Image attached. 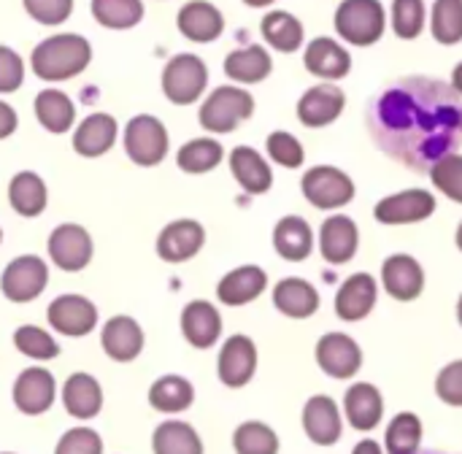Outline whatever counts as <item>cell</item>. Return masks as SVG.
<instances>
[{"label": "cell", "instance_id": "obj_32", "mask_svg": "<svg viewBox=\"0 0 462 454\" xmlns=\"http://www.w3.org/2000/svg\"><path fill=\"white\" fill-rule=\"evenodd\" d=\"M273 70V60L265 46L252 43L244 49H236L225 57V76H230L236 84H260Z\"/></svg>", "mask_w": 462, "mask_h": 454}, {"label": "cell", "instance_id": "obj_33", "mask_svg": "<svg viewBox=\"0 0 462 454\" xmlns=\"http://www.w3.org/2000/svg\"><path fill=\"white\" fill-rule=\"evenodd\" d=\"M273 246L279 252V257L290 260V263H303L311 249H314V233L311 225L303 217H282L279 225L273 227Z\"/></svg>", "mask_w": 462, "mask_h": 454}, {"label": "cell", "instance_id": "obj_54", "mask_svg": "<svg viewBox=\"0 0 462 454\" xmlns=\"http://www.w3.org/2000/svg\"><path fill=\"white\" fill-rule=\"evenodd\" d=\"M246 5H252V8H265V5H271V3H276V0H244Z\"/></svg>", "mask_w": 462, "mask_h": 454}, {"label": "cell", "instance_id": "obj_57", "mask_svg": "<svg viewBox=\"0 0 462 454\" xmlns=\"http://www.w3.org/2000/svg\"><path fill=\"white\" fill-rule=\"evenodd\" d=\"M0 244H3V227H0Z\"/></svg>", "mask_w": 462, "mask_h": 454}, {"label": "cell", "instance_id": "obj_23", "mask_svg": "<svg viewBox=\"0 0 462 454\" xmlns=\"http://www.w3.org/2000/svg\"><path fill=\"white\" fill-rule=\"evenodd\" d=\"M116 133H119V125L111 114H103V111L89 114L84 122H79L73 133V152L87 160L103 157L116 144Z\"/></svg>", "mask_w": 462, "mask_h": 454}, {"label": "cell", "instance_id": "obj_60", "mask_svg": "<svg viewBox=\"0 0 462 454\" xmlns=\"http://www.w3.org/2000/svg\"><path fill=\"white\" fill-rule=\"evenodd\" d=\"M428 454H439V452H428Z\"/></svg>", "mask_w": 462, "mask_h": 454}, {"label": "cell", "instance_id": "obj_46", "mask_svg": "<svg viewBox=\"0 0 462 454\" xmlns=\"http://www.w3.org/2000/svg\"><path fill=\"white\" fill-rule=\"evenodd\" d=\"M433 184L455 203H462V154H449L430 171Z\"/></svg>", "mask_w": 462, "mask_h": 454}, {"label": "cell", "instance_id": "obj_10", "mask_svg": "<svg viewBox=\"0 0 462 454\" xmlns=\"http://www.w3.org/2000/svg\"><path fill=\"white\" fill-rule=\"evenodd\" d=\"M46 320L54 333L68 338H84L97 328V306L84 295H60L49 303Z\"/></svg>", "mask_w": 462, "mask_h": 454}, {"label": "cell", "instance_id": "obj_24", "mask_svg": "<svg viewBox=\"0 0 462 454\" xmlns=\"http://www.w3.org/2000/svg\"><path fill=\"white\" fill-rule=\"evenodd\" d=\"M357 244H360V233L355 219H349L346 214H336L330 219L322 222L319 230V252L328 263L333 265H344L357 255Z\"/></svg>", "mask_w": 462, "mask_h": 454}, {"label": "cell", "instance_id": "obj_18", "mask_svg": "<svg viewBox=\"0 0 462 454\" xmlns=\"http://www.w3.org/2000/svg\"><path fill=\"white\" fill-rule=\"evenodd\" d=\"M382 284L395 301H417L425 290V271L411 255H393L382 265Z\"/></svg>", "mask_w": 462, "mask_h": 454}, {"label": "cell", "instance_id": "obj_47", "mask_svg": "<svg viewBox=\"0 0 462 454\" xmlns=\"http://www.w3.org/2000/svg\"><path fill=\"white\" fill-rule=\"evenodd\" d=\"M54 454H103V439L97 431L79 425L60 436Z\"/></svg>", "mask_w": 462, "mask_h": 454}, {"label": "cell", "instance_id": "obj_49", "mask_svg": "<svg viewBox=\"0 0 462 454\" xmlns=\"http://www.w3.org/2000/svg\"><path fill=\"white\" fill-rule=\"evenodd\" d=\"M24 84V62L22 57L0 43V95H11Z\"/></svg>", "mask_w": 462, "mask_h": 454}, {"label": "cell", "instance_id": "obj_29", "mask_svg": "<svg viewBox=\"0 0 462 454\" xmlns=\"http://www.w3.org/2000/svg\"><path fill=\"white\" fill-rule=\"evenodd\" d=\"M8 203L24 219L41 217L46 211V203H49L46 181L35 171H19V173H14L11 181H8Z\"/></svg>", "mask_w": 462, "mask_h": 454}, {"label": "cell", "instance_id": "obj_53", "mask_svg": "<svg viewBox=\"0 0 462 454\" xmlns=\"http://www.w3.org/2000/svg\"><path fill=\"white\" fill-rule=\"evenodd\" d=\"M452 87H455V89L462 95V62H457V65H455V70H452Z\"/></svg>", "mask_w": 462, "mask_h": 454}, {"label": "cell", "instance_id": "obj_22", "mask_svg": "<svg viewBox=\"0 0 462 454\" xmlns=\"http://www.w3.org/2000/svg\"><path fill=\"white\" fill-rule=\"evenodd\" d=\"M303 431L319 447L336 444L344 433V422H341V412H338L336 401L328 395L309 398L303 406Z\"/></svg>", "mask_w": 462, "mask_h": 454}, {"label": "cell", "instance_id": "obj_42", "mask_svg": "<svg viewBox=\"0 0 462 454\" xmlns=\"http://www.w3.org/2000/svg\"><path fill=\"white\" fill-rule=\"evenodd\" d=\"M433 38L444 46L462 41V0H436L430 11Z\"/></svg>", "mask_w": 462, "mask_h": 454}, {"label": "cell", "instance_id": "obj_35", "mask_svg": "<svg viewBox=\"0 0 462 454\" xmlns=\"http://www.w3.org/2000/svg\"><path fill=\"white\" fill-rule=\"evenodd\" d=\"M195 387L184 376H160L149 387V406L160 414H181L192 406Z\"/></svg>", "mask_w": 462, "mask_h": 454}, {"label": "cell", "instance_id": "obj_39", "mask_svg": "<svg viewBox=\"0 0 462 454\" xmlns=\"http://www.w3.org/2000/svg\"><path fill=\"white\" fill-rule=\"evenodd\" d=\"M89 11L106 30H130L143 19V0H92Z\"/></svg>", "mask_w": 462, "mask_h": 454}, {"label": "cell", "instance_id": "obj_37", "mask_svg": "<svg viewBox=\"0 0 462 454\" xmlns=\"http://www.w3.org/2000/svg\"><path fill=\"white\" fill-rule=\"evenodd\" d=\"M152 452L154 454H203V441L198 431L187 422L168 420L160 422L152 436Z\"/></svg>", "mask_w": 462, "mask_h": 454}, {"label": "cell", "instance_id": "obj_5", "mask_svg": "<svg viewBox=\"0 0 462 454\" xmlns=\"http://www.w3.org/2000/svg\"><path fill=\"white\" fill-rule=\"evenodd\" d=\"M125 152L127 157L141 165V168H154L168 157L171 141H168V127L152 116V114H138L127 122L125 127Z\"/></svg>", "mask_w": 462, "mask_h": 454}, {"label": "cell", "instance_id": "obj_1", "mask_svg": "<svg viewBox=\"0 0 462 454\" xmlns=\"http://www.w3.org/2000/svg\"><path fill=\"white\" fill-rule=\"evenodd\" d=\"M460 92L452 84L406 76L368 103V130L387 157L414 173H430L460 146Z\"/></svg>", "mask_w": 462, "mask_h": 454}, {"label": "cell", "instance_id": "obj_17", "mask_svg": "<svg viewBox=\"0 0 462 454\" xmlns=\"http://www.w3.org/2000/svg\"><path fill=\"white\" fill-rule=\"evenodd\" d=\"M143 328L127 314L111 317L100 330V347L114 363H133L143 352Z\"/></svg>", "mask_w": 462, "mask_h": 454}, {"label": "cell", "instance_id": "obj_59", "mask_svg": "<svg viewBox=\"0 0 462 454\" xmlns=\"http://www.w3.org/2000/svg\"><path fill=\"white\" fill-rule=\"evenodd\" d=\"M3 454H14V452H3Z\"/></svg>", "mask_w": 462, "mask_h": 454}, {"label": "cell", "instance_id": "obj_14", "mask_svg": "<svg viewBox=\"0 0 462 454\" xmlns=\"http://www.w3.org/2000/svg\"><path fill=\"white\" fill-rule=\"evenodd\" d=\"M346 106V95L341 87H336L333 81H322L311 89L303 92V97L298 100V119L303 127H328L333 125Z\"/></svg>", "mask_w": 462, "mask_h": 454}, {"label": "cell", "instance_id": "obj_36", "mask_svg": "<svg viewBox=\"0 0 462 454\" xmlns=\"http://www.w3.org/2000/svg\"><path fill=\"white\" fill-rule=\"evenodd\" d=\"M260 30L268 46H273L276 51L290 54L303 46V24L290 11H268L260 22Z\"/></svg>", "mask_w": 462, "mask_h": 454}, {"label": "cell", "instance_id": "obj_43", "mask_svg": "<svg viewBox=\"0 0 462 454\" xmlns=\"http://www.w3.org/2000/svg\"><path fill=\"white\" fill-rule=\"evenodd\" d=\"M236 454H279V436L265 422H244L233 433Z\"/></svg>", "mask_w": 462, "mask_h": 454}, {"label": "cell", "instance_id": "obj_27", "mask_svg": "<svg viewBox=\"0 0 462 454\" xmlns=\"http://www.w3.org/2000/svg\"><path fill=\"white\" fill-rule=\"evenodd\" d=\"M230 173L249 195H263L273 187V171L268 160L252 146H236L230 152Z\"/></svg>", "mask_w": 462, "mask_h": 454}, {"label": "cell", "instance_id": "obj_4", "mask_svg": "<svg viewBox=\"0 0 462 454\" xmlns=\"http://www.w3.org/2000/svg\"><path fill=\"white\" fill-rule=\"evenodd\" d=\"M254 114V97L241 87H217L200 106L198 119L208 133H233Z\"/></svg>", "mask_w": 462, "mask_h": 454}, {"label": "cell", "instance_id": "obj_48", "mask_svg": "<svg viewBox=\"0 0 462 454\" xmlns=\"http://www.w3.org/2000/svg\"><path fill=\"white\" fill-rule=\"evenodd\" d=\"M22 5L30 14V19L46 27L62 24L73 14V0H22Z\"/></svg>", "mask_w": 462, "mask_h": 454}, {"label": "cell", "instance_id": "obj_40", "mask_svg": "<svg viewBox=\"0 0 462 454\" xmlns=\"http://www.w3.org/2000/svg\"><path fill=\"white\" fill-rule=\"evenodd\" d=\"M14 347L19 349V355L30 357L35 363H49L60 355L57 338L38 325H19L14 330Z\"/></svg>", "mask_w": 462, "mask_h": 454}, {"label": "cell", "instance_id": "obj_34", "mask_svg": "<svg viewBox=\"0 0 462 454\" xmlns=\"http://www.w3.org/2000/svg\"><path fill=\"white\" fill-rule=\"evenodd\" d=\"M35 119L43 130L62 135L76 125V106L62 89H41L32 103Z\"/></svg>", "mask_w": 462, "mask_h": 454}, {"label": "cell", "instance_id": "obj_19", "mask_svg": "<svg viewBox=\"0 0 462 454\" xmlns=\"http://www.w3.org/2000/svg\"><path fill=\"white\" fill-rule=\"evenodd\" d=\"M179 32L195 43H211L225 32V16L222 11L208 0H189L179 8L176 16Z\"/></svg>", "mask_w": 462, "mask_h": 454}, {"label": "cell", "instance_id": "obj_11", "mask_svg": "<svg viewBox=\"0 0 462 454\" xmlns=\"http://www.w3.org/2000/svg\"><path fill=\"white\" fill-rule=\"evenodd\" d=\"M11 398H14V406L24 417H41L57 401V382H54L51 371H46L41 366L24 368L14 382Z\"/></svg>", "mask_w": 462, "mask_h": 454}, {"label": "cell", "instance_id": "obj_30", "mask_svg": "<svg viewBox=\"0 0 462 454\" xmlns=\"http://www.w3.org/2000/svg\"><path fill=\"white\" fill-rule=\"evenodd\" d=\"M344 412H346V422L355 431H374L384 417L382 393L368 382H357L344 395Z\"/></svg>", "mask_w": 462, "mask_h": 454}, {"label": "cell", "instance_id": "obj_2", "mask_svg": "<svg viewBox=\"0 0 462 454\" xmlns=\"http://www.w3.org/2000/svg\"><path fill=\"white\" fill-rule=\"evenodd\" d=\"M92 62V43L79 32H57L43 38L32 54L30 68L43 81H68Z\"/></svg>", "mask_w": 462, "mask_h": 454}, {"label": "cell", "instance_id": "obj_13", "mask_svg": "<svg viewBox=\"0 0 462 454\" xmlns=\"http://www.w3.org/2000/svg\"><path fill=\"white\" fill-rule=\"evenodd\" d=\"M257 371V347L249 336H230L219 352L217 360V374L225 387H246Z\"/></svg>", "mask_w": 462, "mask_h": 454}, {"label": "cell", "instance_id": "obj_21", "mask_svg": "<svg viewBox=\"0 0 462 454\" xmlns=\"http://www.w3.org/2000/svg\"><path fill=\"white\" fill-rule=\"evenodd\" d=\"M303 65H306L309 73H314V76H319L325 81H338V79L349 76V70H352V54L338 41L322 35V38H314L306 46Z\"/></svg>", "mask_w": 462, "mask_h": 454}, {"label": "cell", "instance_id": "obj_45", "mask_svg": "<svg viewBox=\"0 0 462 454\" xmlns=\"http://www.w3.org/2000/svg\"><path fill=\"white\" fill-rule=\"evenodd\" d=\"M265 149H268V157L276 162V165H284V168H300L303 160H306V152H303V144L287 133V130H276L268 135L265 141Z\"/></svg>", "mask_w": 462, "mask_h": 454}, {"label": "cell", "instance_id": "obj_44", "mask_svg": "<svg viewBox=\"0 0 462 454\" xmlns=\"http://www.w3.org/2000/svg\"><path fill=\"white\" fill-rule=\"evenodd\" d=\"M425 27V0H393V30L398 38L411 41Z\"/></svg>", "mask_w": 462, "mask_h": 454}, {"label": "cell", "instance_id": "obj_52", "mask_svg": "<svg viewBox=\"0 0 462 454\" xmlns=\"http://www.w3.org/2000/svg\"><path fill=\"white\" fill-rule=\"evenodd\" d=\"M352 454H384V452H382V447H379L376 441L365 439V441H360V444L355 447V452Z\"/></svg>", "mask_w": 462, "mask_h": 454}, {"label": "cell", "instance_id": "obj_38", "mask_svg": "<svg viewBox=\"0 0 462 454\" xmlns=\"http://www.w3.org/2000/svg\"><path fill=\"white\" fill-rule=\"evenodd\" d=\"M225 157V149L219 141L214 138H192L187 141L179 152H176V165L184 171V173H208L214 171Z\"/></svg>", "mask_w": 462, "mask_h": 454}, {"label": "cell", "instance_id": "obj_8", "mask_svg": "<svg viewBox=\"0 0 462 454\" xmlns=\"http://www.w3.org/2000/svg\"><path fill=\"white\" fill-rule=\"evenodd\" d=\"M49 284V265L38 255H19L14 257L0 273V292L11 303H30L35 301Z\"/></svg>", "mask_w": 462, "mask_h": 454}, {"label": "cell", "instance_id": "obj_58", "mask_svg": "<svg viewBox=\"0 0 462 454\" xmlns=\"http://www.w3.org/2000/svg\"><path fill=\"white\" fill-rule=\"evenodd\" d=\"M460 133H462V111H460Z\"/></svg>", "mask_w": 462, "mask_h": 454}, {"label": "cell", "instance_id": "obj_16", "mask_svg": "<svg viewBox=\"0 0 462 454\" xmlns=\"http://www.w3.org/2000/svg\"><path fill=\"white\" fill-rule=\"evenodd\" d=\"M317 363L333 379H352L363 366V352L346 333H328L317 344Z\"/></svg>", "mask_w": 462, "mask_h": 454}, {"label": "cell", "instance_id": "obj_7", "mask_svg": "<svg viewBox=\"0 0 462 454\" xmlns=\"http://www.w3.org/2000/svg\"><path fill=\"white\" fill-rule=\"evenodd\" d=\"M303 198L317 208H344L355 200V181L349 173L333 165H314L300 181Z\"/></svg>", "mask_w": 462, "mask_h": 454}, {"label": "cell", "instance_id": "obj_3", "mask_svg": "<svg viewBox=\"0 0 462 454\" xmlns=\"http://www.w3.org/2000/svg\"><path fill=\"white\" fill-rule=\"evenodd\" d=\"M387 27L382 0H341L336 8V32L352 46H374Z\"/></svg>", "mask_w": 462, "mask_h": 454}, {"label": "cell", "instance_id": "obj_50", "mask_svg": "<svg viewBox=\"0 0 462 454\" xmlns=\"http://www.w3.org/2000/svg\"><path fill=\"white\" fill-rule=\"evenodd\" d=\"M436 395L447 406H462V360L449 363L436 376Z\"/></svg>", "mask_w": 462, "mask_h": 454}, {"label": "cell", "instance_id": "obj_6", "mask_svg": "<svg viewBox=\"0 0 462 454\" xmlns=\"http://www.w3.org/2000/svg\"><path fill=\"white\" fill-rule=\"evenodd\" d=\"M208 87V68L198 54H176L162 68V92L176 106H189L203 97Z\"/></svg>", "mask_w": 462, "mask_h": 454}, {"label": "cell", "instance_id": "obj_26", "mask_svg": "<svg viewBox=\"0 0 462 454\" xmlns=\"http://www.w3.org/2000/svg\"><path fill=\"white\" fill-rule=\"evenodd\" d=\"M376 279L371 273H355L349 276L336 295V314L344 322H360L365 320L376 306Z\"/></svg>", "mask_w": 462, "mask_h": 454}, {"label": "cell", "instance_id": "obj_28", "mask_svg": "<svg viewBox=\"0 0 462 454\" xmlns=\"http://www.w3.org/2000/svg\"><path fill=\"white\" fill-rule=\"evenodd\" d=\"M268 287V276L260 265H241L222 276L217 284V298L225 306H246L257 301Z\"/></svg>", "mask_w": 462, "mask_h": 454}, {"label": "cell", "instance_id": "obj_55", "mask_svg": "<svg viewBox=\"0 0 462 454\" xmlns=\"http://www.w3.org/2000/svg\"><path fill=\"white\" fill-rule=\"evenodd\" d=\"M455 241H457V249L462 252V222H460V227H457V236H455Z\"/></svg>", "mask_w": 462, "mask_h": 454}, {"label": "cell", "instance_id": "obj_56", "mask_svg": "<svg viewBox=\"0 0 462 454\" xmlns=\"http://www.w3.org/2000/svg\"><path fill=\"white\" fill-rule=\"evenodd\" d=\"M457 322L462 325V295H460V301H457Z\"/></svg>", "mask_w": 462, "mask_h": 454}, {"label": "cell", "instance_id": "obj_25", "mask_svg": "<svg viewBox=\"0 0 462 454\" xmlns=\"http://www.w3.org/2000/svg\"><path fill=\"white\" fill-rule=\"evenodd\" d=\"M181 333L189 347L195 349H211L222 336V317L214 303L208 301H192L181 311Z\"/></svg>", "mask_w": 462, "mask_h": 454}, {"label": "cell", "instance_id": "obj_51", "mask_svg": "<svg viewBox=\"0 0 462 454\" xmlns=\"http://www.w3.org/2000/svg\"><path fill=\"white\" fill-rule=\"evenodd\" d=\"M16 127H19V116H16L14 106L0 100V141L11 138L16 133Z\"/></svg>", "mask_w": 462, "mask_h": 454}, {"label": "cell", "instance_id": "obj_12", "mask_svg": "<svg viewBox=\"0 0 462 454\" xmlns=\"http://www.w3.org/2000/svg\"><path fill=\"white\" fill-rule=\"evenodd\" d=\"M436 211V195L428 190H403L395 195H387L376 203L374 217L382 225H414Z\"/></svg>", "mask_w": 462, "mask_h": 454}, {"label": "cell", "instance_id": "obj_20", "mask_svg": "<svg viewBox=\"0 0 462 454\" xmlns=\"http://www.w3.org/2000/svg\"><path fill=\"white\" fill-rule=\"evenodd\" d=\"M62 406L68 417L89 422L103 409V387L92 374H70L62 385Z\"/></svg>", "mask_w": 462, "mask_h": 454}, {"label": "cell", "instance_id": "obj_31", "mask_svg": "<svg viewBox=\"0 0 462 454\" xmlns=\"http://www.w3.org/2000/svg\"><path fill=\"white\" fill-rule=\"evenodd\" d=\"M273 306L284 317L306 320V317H314L317 314V309H319V292H317V287L311 282L298 279V276H290V279H282L273 287Z\"/></svg>", "mask_w": 462, "mask_h": 454}, {"label": "cell", "instance_id": "obj_41", "mask_svg": "<svg viewBox=\"0 0 462 454\" xmlns=\"http://www.w3.org/2000/svg\"><path fill=\"white\" fill-rule=\"evenodd\" d=\"M387 454H417L422 444V420L411 412L398 414L384 436Z\"/></svg>", "mask_w": 462, "mask_h": 454}, {"label": "cell", "instance_id": "obj_15", "mask_svg": "<svg viewBox=\"0 0 462 454\" xmlns=\"http://www.w3.org/2000/svg\"><path fill=\"white\" fill-rule=\"evenodd\" d=\"M206 244V230L200 222L195 219H176L171 225H165L157 236V257L179 265L192 260Z\"/></svg>", "mask_w": 462, "mask_h": 454}, {"label": "cell", "instance_id": "obj_9", "mask_svg": "<svg viewBox=\"0 0 462 454\" xmlns=\"http://www.w3.org/2000/svg\"><path fill=\"white\" fill-rule=\"evenodd\" d=\"M46 252H49V260L65 271V273H79L84 271L89 263H92V255H95V244H92V236L76 225V222H65V225H57L49 238H46Z\"/></svg>", "mask_w": 462, "mask_h": 454}]
</instances>
